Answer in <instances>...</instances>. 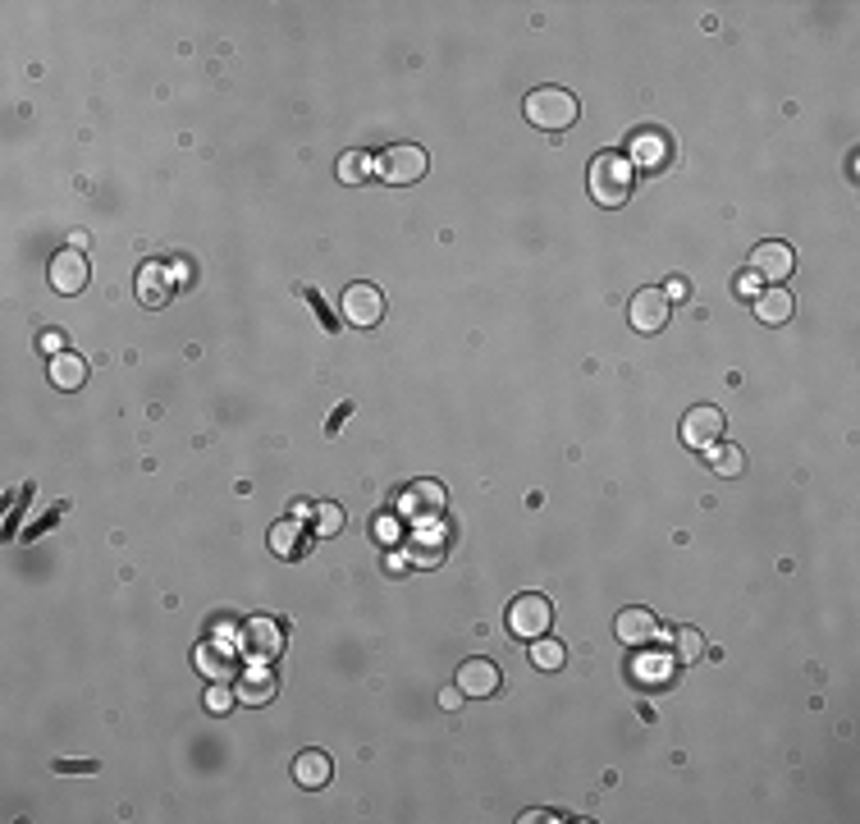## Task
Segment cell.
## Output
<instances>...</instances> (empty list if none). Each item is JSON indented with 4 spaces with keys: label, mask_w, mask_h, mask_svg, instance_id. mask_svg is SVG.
I'll list each match as a JSON object with an SVG mask.
<instances>
[{
    "label": "cell",
    "mask_w": 860,
    "mask_h": 824,
    "mask_svg": "<svg viewBox=\"0 0 860 824\" xmlns=\"http://www.w3.org/2000/svg\"><path fill=\"white\" fill-rule=\"evenodd\" d=\"M586 188H591V197L600 206H623L627 197H632V165H627V156L618 152H600L591 161V174H586Z\"/></svg>",
    "instance_id": "6da1fadb"
},
{
    "label": "cell",
    "mask_w": 860,
    "mask_h": 824,
    "mask_svg": "<svg viewBox=\"0 0 860 824\" xmlns=\"http://www.w3.org/2000/svg\"><path fill=\"white\" fill-rule=\"evenodd\" d=\"M527 120L536 124V129H545V133H563L568 124H577V115H581V101L572 97L568 87H536L527 97Z\"/></svg>",
    "instance_id": "7a4b0ae2"
},
{
    "label": "cell",
    "mask_w": 860,
    "mask_h": 824,
    "mask_svg": "<svg viewBox=\"0 0 860 824\" xmlns=\"http://www.w3.org/2000/svg\"><path fill=\"white\" fill-rule=\"evenodd\" d=\"M508 632L522 641H536V637H549V628H554V605H549V596H536V591H522V596H513V605H508Z\"/></svg>",
    "instance_id": "3957f363"
},
{
    "label": "cell",
    "mask_w": 860,
    "mask_h": 824,
    "mask_svg": "<svg viewBox=\"0 0 860 824\" xmlns=\"http://www.w3.org/2000/svg\"><path fill=\"white\" fill-rule=\"evenodd\" d=\"M426 170H430V156L421 152V147H412V142H398V147H389V152L380 156V179H385V184H398V188L421 184Z\"/></svg>",
    "instance_id": "277c9868"
},
{
    "label": "cell",
    "mask_w": 860,
    "mask_h": 824,
    "mask_svg": "<svg viewBox=\"0 0 860 824\" xmlns=\"http://www.w3.org/2000/svg\"><path fill=\"white\" fill-rule=\"evenodd\" d=\"M339 312H344L348 326L357 330H371L385 321V293L376 284H348L344 298H339Z\"/></svg>",
    "instance_id": "5b68a950"
},
{
    "label": "cell",
    "mask_w": 860,
    "mask_h": 824,
    "mask_svg": "<svg viewBox=\"0 0 860 824\" xmlns=\"http://www.w3.org/2000/svg\"><path fill=\"white\" fill-rule=\"evenodd\" d=\"M682 445L700 449V454H710L714 445H723V412L710 408V403L691 408L687 417H682Z\"/></svg>",
    "instance_id": "8992f818"
},
{
    "label": "cell",
    "mask_w": 860,
    "mask_h": 824,
    "mask_svg": "<svg viewBox=\"0 0 860 824\" xmlns=\"http://www.w3.org/2000/svg\"><path fill=\"white\" fill-rule=\"evenodd\" d=\"M673 156V142H668L664 129H636L632 133V147H627V165H641L645 174H655L668 165Z\"/></svg>",
    "instance_id": "52a82bcc"
},
{
    "label": "cell",
    "mask_w": 860,
    "mask_h": 824,
    "mask_svg": "<svg viewBox=\"0 0 860 824\" xmlns=\"http://www.w3.org/2000/svg\"><path fill=\"white\" fill-rule=\"evenodd\" d=\"M668 298H664V289H641L627 303V321H632V330H641V335H655V330H664L668 326Z\"/></svg>",
    "instance_id": "ba28073f"
},
{
    "label": "cell",
    "mask_w": 860,
    "mask_h": 824,
    "mask_svg": "<svg viewBox=\"0 0 860 824\" xmlns=\"http://www.w3.org/2000/svg\"><path fill=\"white\" fill-rule=\"evenodd\" d=\"M751 271L760 275V280H769V284H783L787 275L796 271V252L787 248V243L769 239V243H760V248L751 252Z\"/></svg>",
    "instance_id": "9c48e42d"
},
{
    "label": "cell",
    "mask_w": 860,
    "mask_h": 824,
    "mask_svg": "<svg viewBox=\"0 0 860 824\" xmlns=\"http://www.w3.org/2000/svg\"><path fill=\"white\" fill-rule=\"evenodd\" d=\"M46 271H51V289L55 293H83L87 289V275H92V271H87V257L78 248L55 252Z\"/></svg>",
    "instance_id": "30bf717a"
},
{
    "label": "cell",
    "mask_w": 860,
    "mask_h": 824,
    "mask_svg": "<svg viewBox=\"0 0 860 824\" xmlns=\"http://www.w3.org/2000/svg\"><path fill=\"white\" fill-rule=\"evenodd\" d=\"M458 692L472 696V701H485V696H495L499 692V669L490 660H467L458 664Z\"/></svg>",
    "instance_id": "8fae6325"
},
{
    "label": "cell",
    "mask_w": 860,
    "mask_h": 824,
    "mask_svg": "<svg viewBox=\"0 0 860 824\" xmlns=\"http://www.w3.org/2000/svg\"><path fill=\"white\" fill-rule=\"evenodd\" d=\"M174 293V275L170 266H161V261H147V266H138V303L142 307H165Z\"/></svg>",
    "instance_id": "7c38bea8"
},
{
    "label": "cell",
    "mask_w": 860,
    "mask_h": 824,
    "mask_svg": "<svg viewBox=\"0 0 860 824\" xmlns=\"http://www.w3.org/2000/svg\"><path fill=\"white\" fill-rule=\"evenodd\" d=\"M613 632H618L623 646H650L659 637V618L650 609H623V614L613 618Z\"/></svg>",
    "instance_id": "4fadbf2b"
},
{
    "label": "cell",
    "mask_w": 860,
    "mask_h": 824,
    "mask_svg": "<svg viewBox=\"0 0 860 824\" xmlns=\"http://www.w3.org/2000/svg\"><path fill=\"white\" fill-rule=\"evenodd\" d=\"M275 687H280L275 669H266V664H252V669L238 678V701H243V705H270V701H275Z\"/></svg>",
    "instance_id": "5bb4252c"
},
{
    "label": "cell",
    "mask_w": 860,
    "mask_h": 824,
    "mask_svg": "<svg viewBox=\"0 0 860 824\" xmlns=\"http://www.w3.org/2000/svg\"><path fill=\"white\" fill-rule=\"evenodd\" d=\"M243 632H248L243 641H248V651L257 655V660H275V655L284 651V632L275 628L270 618H252V623H248Z\"/></svg>",
    "instance_id": "9a60e30c"
},
{
    "label": "cell",
    "mask_w": 860,
    "mask_h": 824,
    "mask_svg": "<svg viewBox=\"0 0 860 824\" xmlns=\"http://www.w3.org/2000/svg\"><path fill=\"white\" fill-rule=\"evenodd\" d=\"M796 312V298L783 289V284H774L769 293H760V303H755V316H760V326H787Z\"/></svg>",
    "instance_id": "2e32d148"
},
{
    "label": "cell",
    "mask_w": 860,
    "mask_h": 824,
    "mask_svg": "<svg viewBox=\"0 0 860 824\" xmlns=\"http://www.w3.org/2000/svg\"><path fill=\"white\" fill-rule=\"evenodd\" d=\"M330 774H334V765H330L325 751H298V760H293V779H298L302 788H312V792L325 788Z\"/></svg>",
    "instance_id": "e0dca14e"
},
{
    "label": "cell",
    "mask_w": 860,
    "mask_h": 824,
    "mask_svg": "<svg viewBox=\"0 0 860 824\" xmlns=\"http://www.w3.org/2000/svg\"><path fill=\"white\" fill-rule=\"evenodd\" d=\"M83 380H87V362L78 358V353H55L51 358V385L55 390H65V394H74V390H83Z\"/></svg>",
    "instance_id": "ac0fdd59"
},
{
    "label": "cell",
    "mask_w": 860,
    "mask_h": 824,
    "mask_svg": "<svg viewBox=\"0 0 860 824\" xmlns=\"http://www.w3.org/2000/svg\"><path fill=\"white\" fill-rule=\"evenodd\" d=\"M193 660H197V669H202L211 683H234V660H229L225 646H211V641H202Z\"/></svg>",
    "instance_id": "d6986e66"
},
{
    "label": "cell",
    "mask_w": 860,
    "mask_h": 824,
    "mask_svg": "<svg viewBox=\"0 0 860 824\" xmlns=\"http://www.w3.org/2000/svg\"><path fill=\"white\" fill-rule=\"evenodd\" d=\"M270 550L280 554V559H298L302 554V527L293 518H280L275 527H270Z\"/></svg>",
    "instance_id": "ffe728a7"
},
{
    "label": "cell",
    "mask_w": 860,
    "mask_h": 824,
    "mask_svg": "<svg viewBox=\"0 0 860 824\" xmlns=\"http://www.w3.org/2000/svg\"><path fill=\"white\" fill-rule=\"evenodd\" d=\"M705 651H710V646H705V637H700L696 628H678V632H673V660H678V664H696Z\"/></svg>",
    "instance_id": "44dd1931"
},
{
    "label": "cell",
    "mask_w": 860,
    "mask_h": 824,
    "mask_svg": "<svg viewBox=\"0 0 860 824\" xmlns=\"http://www.w3.org/2000/svg\"><path fill=\"white\" fill-rule=\"evenodd\" d=\"M563 660H568V651H563L554 637H536V641H531V664H536V669L554 673V669H563Z\"/></svg>",
    "instance_id": "7402d4cb"
},
{
    "label": "cell",
    "mask_w": 860,
    "mask_h": 824,
    "mask_svg": "<svg viewBox=\"0 0 860 824\" xmlns=\"http://www.w3.org/2000/svg\"><path fill=\"white\" fill-rule=\"evenodd\" d=\"M710 463H714V472H719V477H742L746 472V454L737 445H714L710 449Z\"/></svg>",
    "instance_id": "603a6c76"
},
{
    "label": "cell",
    "mask_w": 860,
    "mask_h": 824,
    "mask_svg": "<svg viewBox=\"0 0 860 824\" xmlns=\"http://www.w3.org/2000/svg\"><path fill=\"white\" fill-rule=\"evenodd\" d=\"M632 669H636V673H632L636 683H668V669H673V655H655V660L645 655V660H636Z\"/></svg>",
    "instance_id": "cb8c5ba5"
},
{
    "label": "cell",
    "mask_w": 860,
    "mask_h": 824,
    "mask_svg": "<svg viewBox=\"0 0 860 824\" xmlns=\"http://www.w3.org/2000/svg\"><path fill=\"white\" fill-rule=\"evenodd\" d=\"M344 532V509H339V504H330V499H325V504H316V536H325V541H330V536H339Z\"/></svg>",
    "instance_id": "d4e9b609"
},
{
    "label": "cell",
    "mask_w": 860,
    "mask_h": 824,
    "mask_svg": "<svg viewBox=\"0 0 860 824\" xmlns=\"http://www.w3.org/2000/svg\"><path fill=\"white\" fill-rule=\"evenodd\" d=\"M366 170H371V165H366L362 152H344V156H339V170H334V174H339V184H362Z\"/></svg>",
    "instance_id": "484cf974"
},
{
    "label": "cell",
    "mask_w": 860,
    "mask_h": 824,
    "mask_svg": "<svg viewBox=\"0 0 860 824\" xmlns=\"http://www.w3.org/2000/svg\"><path fill=\"white\" fill-rule=\"evenodd\" d=\"M234 696L238 692H229V683H211V692H206V710H211V715H229V710H234Z\"/></svg>",
    "instance_id": "4316f807"
},
{
    "label": "cell",
    "mask_w": 860,
    "mask_h": 824,
    "mask_svg": "<svg viewBox=\"0 0 860 824\" xmlns=\"http://www.w3.org/2000/svg\"><path fill=\"white\" fill-rule=\"evenodd\" d=\"M42 348L51 353V358H55V353H65V335H60V330H46V335H42Z\"/></svg>",
    "instance_id": "83f0119b"
},
{
    "label": "cell",
    "mask_w": 860,
    "mask_h": 824,
    "mask_svg": "<svg viewBox=\"0 0 860 824\" xmlns=\"http://www.w3.org/2000/svg\"><path fill=\"white\" fill-rule=\"evenodd\" d=\"M463 701H467V696L458 692V687H449V692H440V705H444V710H458V705H463Z\"/></svg>",
    "instance_id": "f1b7e54d"
},
{
    "label": "cell",
    "mask_w": 860,
    "mask_h": 824,
    "mask_svg": "<svg viewBox=\"0 0 860 824\" xmlns=\"http://www.w3.org/2000/svg\"><path fill=\"white\" fill-rule=\"evenodd\" d=\"M55 770H60V774H92V770H97V765H92V760H78V765H65V760H60Z\"/></svg>",
    "instance_id": "f546056e"
},
{
    "label": "cell",
    "mask_w": 860,
    "mask_h": 824,
    "mask_svg": "<svg viewBox=\"0 0 860 824\" xmlns=\"http://www.w3.org/2000/svg\"><path fill=\"white\" fill-rule=\"evenodd\" d=\"M664 298H668V303H673V298H687V280H668Z\"/></svg>",
    "instance_id": "4dcf8cb0"
}]
</instances>
